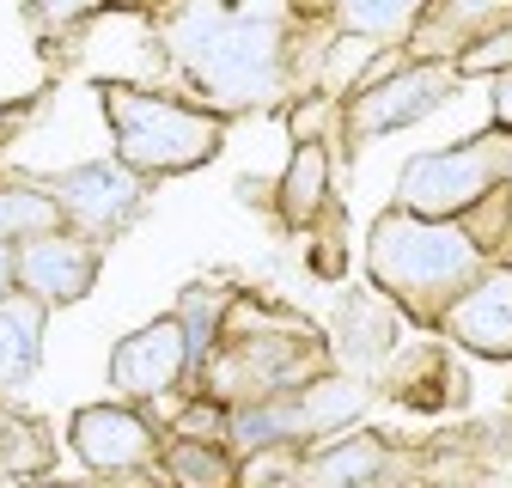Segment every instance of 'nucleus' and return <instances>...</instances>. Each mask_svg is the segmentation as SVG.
<instances>
[{
    "instance_id": "f257e3e1",
    "label": "nucleus",
    "mask_w": 512,
    "mask_h": 488,
    "mask_svg": "<svg viewBox=\"0 0 512 488\" xmlns=\"http://www.w3.org/2000/svg\"><path fill=\"white\" fill-rule=\"evenodd\" d=\"M177 49L189 61V74H196L208 86V98H220V104H256L281 80L275 25L238 19L232 7L208 13V19H183L177 25Z\"/></svg>"
},
{
    "instance_id": "f03ea898",
    "label": "nucleus",
    "mask_w": 512,
    "mask_h": 488,
    "mask_svg": "<svg viewBox=\"0 0 512 488\" xmlns=\"http://www.w3.org/2000/svg\"><path fill=\"white\" fill-rule=\"evenodd\" d=\"M476 269V244L458 232V226H445V220H427V214H391V220H378L372 232V275L384 287H397L403 299L415 305H433L452 293L464 275Z\"/></svg>"
},
{
    "instance_id": "7ed1b4c3",
    "label": "nucleus",
    "mask_w": 512,
    "mask_h": 488,
    "mask_svg": "<svg viewBox=\"0 0 512 488\" xmlns=\"http://www.w3.org/2000/svg\"><path fill=\"white\" fill-rule=\"evenodd\" d=\"M104 110L116 122L122 159L141 171H189L220 153V122L202 110H183L171 98H147L128 86H104Z\"/></svg>"
},
{
    "instance_id": "20e7f679",
    "label": "nucleus",
    "mask_w": 512,
    "mask_h": 488,
    "mask_svg": "<svg viewBox=\"0 0 512 488\" xmlns=\"http://www.w3.org/2000/svg\"><path fill=\"white\" fill-rule=\"evenodd\" d=\"M500 171H512V141L482 135V141H464V147H452V153L415 159V165L403 171V202H409V214L445 220V214L470 208Z\"/></svg>"
},
{
    "instance_id": "39448f33",
    "label": "nucleus",
    "mask_w": 512,
    "mask_h": 488,
    "mask_svg": "<svg viewBox=\"0 0 512 488\" xmlns=\"http://www.w3.org/2000/svg\"><path fill=\"white\" fill-rule=\"evenodd\" d=\"M13 281H25L43 305L55 299H80L92 281H98V251L86 238H49V232H37L31 244H25V257H13Z\"/></svg>"
},
{
    "instance_id": "423d86ee",
    "label": "nucleus",
    "mask_w": 512,
    "mask_h": 488,
    "mask_svg": "<svg viewBox=\"0 0 512 488\" xmlns=\"http://www.w3.org/2000/svg\"><path fill=\"white\" fill-rule=\"evenodd\" d=\"M183 360H189V354H183V330H177V318H159V324L135 330V336L116 348L110 379H116V391H128V397H159V391L177 385Z\"/></svg>"
},
{
    "instance_id": "0eeeda50",
    "label": "nucleus",
    "mask_w": 512,
    "mask_h": 488,
    "mask_svg": "<svg viewBox=\"0 0 512 488\" xmlns=\"http://www.w3.org/2000/svg\"><path fill=\"white\" fill-rule=\"evenodd\" d=\"M55 196L86 232H116L141 202V183L128 177L122 165H80L68 177H55Z\"/></svg>"
},
{
    "instance_id": "6e6552de",
    "label": "nucleus",
    "mask_w": 512,
    "mask_h": 488,
    "mask_svg": "<svg viewBox=\"0 0 512 488\" xmlns=\"http://www.w3.org/2000/svg\"><path fill=\"white\" fill-rule=\"evenodd\" d=\"M452 336L488 360H506L512 354V269H488L452 312H445Z\"/></svg>"
},
{
    "instance_id": "1a4fd4ad",
    "label": "nucleus",
    "mask_w": 512,
    "mask_h": 488,
    "mask_svg": "<svg viewBox=\"0 0 512 488\" xmlns=\"http://www.w3.org/2000/svg\"><path fill=\"white\" fill-rule=\"evenodd\" d=\"M445 92H452V74H445V68H409V74H397V80L372 86L366 98H354V135L403 129V122L427 116Z\"/></svg>"
},
{
    "instance_id": "9d476101",
    "label": "nucleus",
    "mask_w": 512,
    "mask_h": 488,
    "mask_svg": "<svg viewBox=\"0 0 512 488\" xmlns=\"http://www.w3.org/2000/svg\"><path fill=\"white\" fill-rule=\"evenodd\" d=\"M74 446L92 470H135L153 458V427L128 409H80L74 415Z\"/></svg>"
},
{
    "instance_id": "9b49d317",
    "label": "nucleus",
    "mask_w": 512,
    "mask_h": 488,
    "mask_svg": "<svg viewBox=\"0 0 512 488\" xmlns=\"http://www.w3.org/2000/svg\"><path fill=\"white\" fill-rule=\"evenodd\" d=\"M506 19H512V0H439L421 25V55H439V43H458V37H482Z\"/></svg>"
},
{
    "instance_id": "f8f14e48",
    "label": "nucleus",
    "mask_w": 512,
    "mask_h": 488,
    "mask_svg": "<svg viewBox=\"0 0 512 488\" xmlns=\"http://www.w3.org/2000/svg\"><path fill=\"white\" fill-rule=\"evenodd\" d=\"M37 342H43L37 299H7V293H0V385H13V379L31 373L37 354H43Z\"/></svg>"
},
{
    "instance_id": "ddd939ff",
    "label": "nucleus",
    "mask_w": 512,
    "mask_h": 488,
    "mask_svg": "<svg viewBox=\"0 0 512 488\" xmlns=\"http://www.w3.org/2000/svg\"><path fill=\"white\" fill-rule=\"evenodd\" d=\"M324 177H330V165H324V147H317V141H305V147L293 153L287 177H281V214H287L293 226L317 220V208H324Z\"/></svg>"
},
{
    "instance_id": "4468645a",
    "label": "nucleus",
    "mask_w": 512,
    "mask_h": 488,
    "mask_svg": "<svg viewBox=\"0 0 512 488\" xmlns=\"http://www.w3.org/2000/svg\"><path fill=\"white\" fill-rule=\"evenodd\" d=\"M220 305H226V293H214V287H189V293H183L177 330H183V354H189V360H208V354H214V324H220Z\"/></svg>"
},
{
    "instance_id": "2eb2a0df",
    "label": "nucleus",
    "mask_w": 512,
    "mask_h": 488,
    "mask_svg": "<svg viewBox=\"0 0 512 488\" xmlns=\"http://www.w3.org/2000/svg\"><path fill=\"white\" fill-rule=\"evenodd\" d=\"M55 214H61V202H49V196H37V190H0V238H7V244L49 232Z\"/></svg>"
},
{
    "instance_id": "dca6fc26",
    "label": "nucleus",
    "mask_w": 512,
    "mask_h": 488,
    "mask_svg": "<svg viewBox=\"0 0 512 488\" xmlns=\"http://www.w3.org/2000/svg\"><path fill=\"white\" fill-rule=\"evenodd\" d=\"M421 13V0H342V25L360 37H397Z\"/></svg>"
},
{
    "instance_id": "f3484780",
    "label": "nucleus",
    "mask_w": 512,
    "mask_h": 488,
    "mask_svg": "<svg viewBox=\"0 0 512 488\" xmlns=\"http://www.w3.org/2000/svg\"><path fill=\"white\" fill-rule=\"evenodd\" d=\"M378 470H384V446L378 440H348V446H330L311 464V482H360V476H378Z\"/></svg>"
},
{
    "instance_id": "a211bd4d",
    "label": "nucleus",
    "mask_w": 512,
    "mask_h": 488,
    "mask_svg": "<svg viewBox=\"0 0 512 488\" xmlns=\"http://www.w3.org/2000/svg\"><path fill=\"white\" fill-rule=\"evenodd\" d=\"M171 476H177V482H232V464L214 458V452L196 446V440H183V446L171 452Z\"/></svg>"
},
{
    "instance_id": "6ab92c4d",
    "label": "nucleus",
    "mask_w": 512,
    "mask_h": 488,
    "mask_svg": "<svg viewBox=\"0 0 512 488\" xmlns=\"http://www.w3.org/2000/svg\"><path fill=\"white\" fill-rule=\"evenodd\" d=\"M464 49H470V55H464V74H488V68H512V25H506L500 37H488V31H482V37H470Z\"/></svg>"
},
{
    "instance_id": "aec40b11",
    "label": "nucleus",
    "mask_w": 512,
    "mask_h": 488,
    "mask_svg": "<svg viewBox=\"0 0 512 488\" xmlns=\"http://www.w3.org/2000/svg\"><path fill=\"white\" fill-rule=\"evenodd\" d=\"M98 7V0H31V13L49 25V31H61V25H74V19H86Z\"/></svg>"
},
{
    "instance_id": "412c9836",
    "label": "nucleus",
    "mask_w": 512,
    "mask_h": 488,
    "mask_svg": "<svg viewBox=\"0 0 512 488\" xmlns=\"http://www.w3.org/2000/svg\"><path fill=\"white\" fill-rule=\"evenodd\" d=\"M494 116H500L506 129H512V74H506V80L494 86Z\"/></svg>"
},
{
    "instance_id": "4be33fe9",
    "label": "nucleus",
    "mask_w": 512,
    "mask_h": 488,
    "mask_svg": "<svg viewBox=\"0 0 512 488\" xmlns=\"http://www.w3.org/2000/svg\"><path fill=\"white\" fill-rule=\"evenodd\" d=\"M13 287V251H7V238H0V293Z\"/></svg>"
}]
</instances>
